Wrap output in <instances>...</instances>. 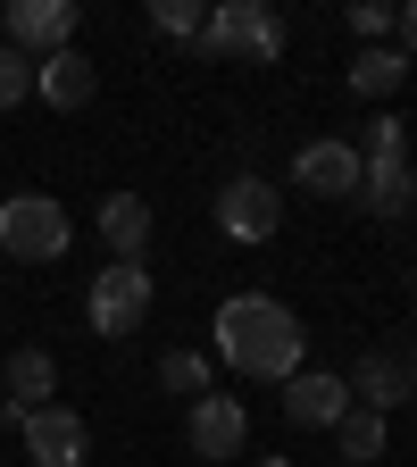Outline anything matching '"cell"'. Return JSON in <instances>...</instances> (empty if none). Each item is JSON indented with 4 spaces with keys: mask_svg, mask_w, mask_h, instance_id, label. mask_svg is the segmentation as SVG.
Here are the masks:
<instances>
[{
    "mask_svg": "<svg viewBox=\"0 0 417 467\" xmlns=\"http://www.w3.org/2000/svg\"><path fill=\"white\" fill-rule=\"evenodd\" d=\"M217 359L225 368H243L251 384H284V376H301V350H309V334H301V317H292L276 292H234V301L217 309Z\"/></svg>",
    "mask_w": 417,
    "mask_h": 467,
    "instance_id": "6da1fadb",
    "label": "cell"
},
{
    "mask_svg": "<svg viewBox=\"0 0 417 467\" xmlns=\"http://www.w3.org/2000/svg\"><path fill=\"white\" fill-rule=\"evenodd\" d=\"M76 243V225H68V209H58L50 192H9L0 201V259H58Z\"/></svg>",
    "mask_w": 417,
    "mask_h": 467,
    "instance_id": "7a4b0ae2",
    "label": "cell"
},
{
    "mask_svg": "<svg viewBox=\"0 0 417 467\" xmlns=\"http://www.w3.org/2000/svg\"><path fill=\"white\" fill-rule=\"evenodd\" d=\"M201 42L217 58H251V67H267V58L284 50V17L267 9V0H217L209 26H201Z\"/></svg>",
    "mask_w": 417,
    "mask_h": 467,
    "instance_id": "3957f363",
    "label": "cell"
},
{
    "mask_svg": "<svg viewBox=\"0 0 417 467\" xmlns=\"http://www.w3.org/2000/svg\"><path fill=\"white\" fill-rule=\"evenodd\" d=\"M84 317H92V334H134L151 317V267L142 259H109L92 275V292H84Z\"/></svg>",
    "mask_w": 417,
    "mask_h": 467,
    "instance_id": "277c9868",
    "label": "cell"
},
{
    "mask_svg": "<svg viewBox=\"0 0 417 467\" xmlns=\"http://www.w3.org/2000/svg\"><path fill=\"white\" fill-rule=\"evenodd\" d=\"M184 442H193V459H243L251 409L234 400V392H201V400L184 409Z\"/></svg>",
    "mask_w": 417,
    "mask_h": 467,
    "instance_id": "5b68a950",
    "label": "cell"
},
{
    "mask_svg": "<svg viewBox=\"0 0 417 467\" xmlns=\"http://www.w3.org/2000/svg\"><path fill=\"white\" fill-rule=\"evenodd\" d=\"M0 26H9V50H26V58L76 50V0H9Z\"/></svg>",
    "mask_w": 417,
    "mask_h": 467,
    "instance_id": "8992f818",
    "label": "cell"
},
{
    "mask_svg": "<svg viewBox=\"0 0 417 467\" xmlns=\"http://www.w3.org/2000/svg\"><path fill=\"white\" fill-rule=\"evenodd\" d=\"M292 184L318 192V201H360V150H350L342 134H318L301 159H292Z\"/></svg>",
    "mask_w": 417,
    "mask_h": 467,
    "instance_id": "52a82bcc",
    "label": "cell"
},
{
    "mask_svg": "<svg viewBox=\"0 0 417 467\" xmlns=\"http://www.w3.org/2000/svg\"><path fill=\"white\" fill-rule=\"evenodd\" d=\"M276 225H284L276 184H259V175H234V184L217 192V234H234V243H267Z\"/></svg>",
    "mask_w": 417,
    "mask_h": 467,
    "instance_id": "ba28073f",
    "label": "cell"
},
{
    "mask_svg": "<svg viewBox=\"0 0 417 467\" xmlns=\"http://www.w3.org/2000/svg\"><path fill=\"white\" fill-rule=\"evenodd\" d=\"M26 451H34V467H84V451H92V434H84V418L76 409H26Z\"/></svg>",
    "mask_w": 417,
    "mask_h": 467,
    "instance_id": "9c48e42d",
    "label": "cell"
},
{
    "mask_svg": "<svg viewBox=\"0 0 417 467\" xmlns=\"http://www.w3.org/2000/svg\"><path fill=\"white\" fill-rule=\"evenodd\" d=\"M342 384H350V400H360V409H376V418H384L392 400H417V359H409V350H368Z\"/></svg>",
    "mask_w": 417,
    "mask_h": 467,
    "instance_id": "30bf717a",
    "label": "cell"
},
{
    "mask_svg": "<svg viewBox=\"0 0 417 467\" xmlns=\"http://www.w3.org/2000/svg\"><path fill=\"white\" fill-rule=\"evenodd\" d=\"M360 201H368L376 217H409V209H417L409 150H360Z\"/></svg>",
    "mask_w": 417,
    "mask_h": 467,
    "instance_id": "8fae6325",
    "label": "cell"
},
{
    "mask_svg": "<svg viewBox=\"0 0 417 467\" xmlns=\"http://www.w3.org/2000/svg\"><path fill=\"white\" fill-rule=\"evenodd\" d=\"M342 409H350V384L342 376H326V368L284 376V418L292 426H342Z\"/></svg>",
    "mask_w": 417,
    "mask_h": 467,
    "instance_id": "7c38bea8",
    "label": "cell"
},
{
    "mask_svg": "<svg viewBox=\"0 0 417 467\" xmlns=\"http://www.w3.org/2000/svg\"><path fill=\"white\" fill-rule=\"evenodd\" d=\"M92 92H100V76H92L84 50H50V58H34V100H50V109H92Z\"/></svg>",
    "mask_w": 417,
    "mask_h": 467,
    "instance_id": "4fadbf2b",
    "label": "cell"
},
{
    "mask_svg": "<svg viewBox=\"0 0 417 467\" xmlns=\"http://www.w3.org/2000/svg\"><path fill=\"white\" fill-rule=\"evenodd\" d=\"M92 225H100L109 259H142V251H151V201H142V192H109Z\"/></svg>",
    "mask_w": 417,
    "mask_h": 467,
    "instance_id": "5bb4252c",
    "label": "cell"
},
{
    "mask_svg": "<svg viewBox=\"0 0 417 467\" xmlns=\"http://www.w3.org/2000/svg\"><path fill=\"white\" fill-rule=\"evenodd\" d=\"M0 384H9V409H50V392H58V359L26 342V350H9Z\"/></svg>",
    "mask_w": 417,
    "mask_h": 467,
    "instance_id": "9a60e30c",
    "label": "cell"
},
{
    "mask_svg": "<svg viewBox=\"0 0 417 467\" xmlns=\"http://www.w3.org/2000/svg\"><path fill=\"white\" fill-rule=\"evenodd\" d=\"M401 84H409V50L376 42V50H360V58H350V92H360V100H392Z\"/></svg>",
    "mask_w": 417,
    "mask_h": 467,
    "instance_id": "2e32d148",
    "label": "cell"
},
{
    "mask_svg": "<svg viewBox=\"0 0 417 467\" xmlns=\"http://www.w3.org/2000/svg\"><path fill=\"white\" fill-rule=\"evenodd\" d=\"M334 442H342V459H350V467H368V459H384V418L350 400V409H342V426H334Z\"/></svg>",
    "mask_w": 417,
    "mask_h": 467,
    "instance_id": "e0dca14e",
    "label": "cell"
},
{
    "mask_svg": "<svg viewBox=\"0 0 417 467\" xmlns=\"http://www.w3.org/2000/svg\"><path fill=\"white\" fill-rule=\"evenodd\" d=\"M151 26H159V34H175V42H201L209 9H201V0H151Z\"/></svg>",
    "mask_w": 417,
    "mask_h": 467,
    "instance_id": "ac0fdd59",
    "label": "cell"
},
{
    "mask_svg": "<svg viewBox=\"0 0 417 467\" xmlns=\"http://www.w3.org/2000/svg\"><path fill=\"white\" fill-rule=\"evenodd\" d=\"M159 384L201 400V392H209V359H201V350H167V359H159Z\"/></svg>",
    "mask_w": 417,
    "mask_h": 467,
    "instance_id": "d6986e66",
    "label": "cell"
},
{
    "mask_svg": "<svg viewBox=\"0 0 417 467\" xmlns=\"http://www.w3.org/2000/svg\"><path fill=\"white\" fill-rule=\"evenodd\" d=\"M17 100H34V58L0 42V109H17Z\"/></svg>",
    "mask_w": 417,
    "mask_h": 467,
    "instance_id": "ffe728a7",
    "label": "cell"
},
{
    "mask_svg": "<svg viewBox=\"0 0 417 467\" xmlns=\"http://www.w3.org/2000/svg\"><path fill=\"white\" fill-rule=\"evenodd\" d=\"M392 17H401V9H384V0H360V9H350V26H360L368 42H384V34H392Z\"/></svg>",
    "mask_w": 417,
    "mask_h": 467,
    "instance_id": "44dd1931",
    "label": "cell"
},
{
    "mask_svg": "<svg viewBox=\"0 0 417 467\" xmlns=\"http://www.w3.org/2000/svg\"><path fill=\"white\" fill-rule=\"evenodd\" d=\"M368 150H409V126H401V117H392V109L376 117V126H368Z\"/></svg>",
    "mask_w": 417,
    "mask_h": 467,
    "instance_id": "7402d4cb",
    "label": "cell"
},
{
    "mask_svg": "<svg viewBox=\"0 0 417 467\" xmlns=\"http://www.w3.org/2000/svg\"><path fill=\"white\" fill-rule=\"evenodd\" d=\"M392 34H401V42H409V58H417V0H409V9L392 17Z\"/></svg>",
    "mask_w": 417,
    "mask_h": 467,
    "instance_id": "603a6c76",
    "label": "cell"
},
{
    "mask_svg": "<svg viewBox=\"0 0 417 467\" xmlns=\"http://www.w3.org/2000/svg\"><path fill=\"white\" fill-rule=\"evenodd\" d=\"M251 467H292V459H251Z\"/></svg>",
    "mask_w": 417,
    "mask_h": 467,
    "instance_id": "cb8c5ba5",
    "label": "cell"
}]
</instances>
